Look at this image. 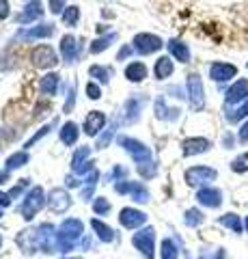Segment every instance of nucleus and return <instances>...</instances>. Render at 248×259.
Wrapping results in <instances>:
<instances>
[{
    "instance_id": "obj_36",
    "label": "nucleus",
    "mask_w": 248,
    "mask_h": 259,
    "mask_svg": "<svg viewBox=\"0 0 248 259\" xmlns=\"http://www.w3.org/2000/svg\"><path fill=\"white\" fill-rule=\"evenodd\" d=\"M201 259H207V257H201Z\"/></svg>"
},
{
    "instance_id": "obj_26",
    "label": "nucleus",
    "mask_w": 248,
    "mask_h": 259,
    "mask_svg": "<svg viewBox=\"0 0 248 259\" xmlns=\"http://www.w3.org/2000/svg\"><path fill=\"white\" fill-rule=\"evenodd\" d=\"M28 35H30V37H45V35H52V28H47V26H43V28H35V30H30Z\"/></svg>"
},
{
    "instance_id": "obj_19",
    "label": "nucleus",
    "mask_w": 248,
    "mask_h": 259,
    "mask_svg": "<svg viewBox=\"0 0 248 259\" xmlns=\"http://www.w3.org/2000/svg\"><path fill=\"white\" fill-rule=\"evenodd\" d=\"M76 136H78V130H76V125L74 123H67L65 127H63V134H61V139L65 141L67 145H71L76 141Z\"/></svg>"
},
{
    "instance_id": "obj_37",
    "label": "nucleus",
    "mask_w": 248,
    "mask_h": 259,
    "mask_svg": "<svg viewBox=\"0 0 248 259\" xmlns=\"http://www.w3.org/2000/svg\"><path fill=\"white\" fill-rule=\"evenodd\" d=\"M0 216H3V214H0Z\"/></svg>"
},
{
    "instance_id": "obj_10",
    "label": "nucleus",
    "mask_w": 248,
    "mask_h": 259,
    "mask_svg": "<svg viewBox=\"0 0 248 259\" xmlns=\"http://www.w3.org/2000/svg\"><path fill=\"white\" fill-rule=\"evenodd\" d=\"M41 197H43L41 188H35V190H33V197H28V199H26V205H24V216L30 218L39 207L43 205V199H41Z\"/></svg>"
},
{
    "instance_id": "obj_14",
    "label": "nucleus",
    "mask_w": 248,
    "mask_h": 259,
    "mask_svg": "<svg viewBox=\"0 0 248 259\" xmlns=\"http://www.w3.org/2000/svg\"><path fill=\"white\" fill-rule=\"evenodd\" d=\"M169 50L173 52V56L177 61H181V63H186L188 59H190V52H188V48H186V44H179V41H171L169 44Z\"/></svg>"
},
{
    "instance_id": "obj_15",
    "label": "nucleus",
    "mask_w": 248,
    "mask_h": 259,
    "mask_svg": "<svg viewBox=\"0 0 248 259\" xmlns=\"http://www.w3.org/2000/svg\"><path fill=\"white\" fill-rule=\"evenodd\" d=\"M125 74H127V78H130V80H136V82H138V80H142L147 76V69H145V65H142V63H132L130 67L125 69Z\"/></svg>"
},
{
    "instance_id": "obj_28",
    "label": "nucleus",
    "mask_w": 248,
    "mask_h": 259,
    "mask_svg": "<svg viewBox=\"0 0 248 259\" xmlns=\"http://www.w3.org/2000/svg\"><path fill=\"white\" fill-rule=\"evenodd\" d=\"M242 117H248V102L244 104L242 108L237 110V115H233V117H231V121H235V119H242Z\"/></svg>"
},
{
    "instance_id": "obj_34",
    "label": "nucleus",
    "mask_w": 248,
    "mask_h": 259,
    "mask_svg": "<svg viewBox=\"0 0 248 259\" xmlns=\"http://www.w3.org/2000/svg\"><path fill=\"white\" fill-rule=\"evenodd\" d=\"M218 259H227V255H225V250H220V253H218Z\"/></svg>"
},
{
    "instance_id": "obj_24",
    "label": "nucleus",
    "mask_w": 248,
    "mask_h": 259,
    "mask_svg": "<svg viewBox=\"0 0 248 259\" xmlns=\"http://www.w3.org/2000/svg\"><path fill=\"white\" fill-rule=\"evenodd\" d=\"M26 160H28V158H26V153H15V156L9 158V168H18V166H22Z\"/></svg>"
},
{
    "instance_id": "obj_29",
    "label": "nucleus",
    "mask_w": 248,
    "mask_h": 259,
    "mask_svg": "<svg viewBox=\"0 0 248 259\" xmlns=\"http://www.w3.org/2000/svg\"><path fill=\"white\" fill-rule=\"evenodd\" d=\"M95 209H97V212H102V214H106L108 212V203L104 199H100L97 203H95Z\"/></svg>"
},
{
    "instance_id": "obj_16",
    "label": "nucleus",
    "mask_w": 248,
    "mask_h": 259,
    "mask_svg": "<svg viewBox=\"0 0 248 259\" xmlns=\"http://www.w3.org/2000/svg\"><path fill=\"white\" fill-rule=\"evenodd\" d=\"M220 225H225V227H229V229H233L235 233L242 231V221H239V216H235V214H225V216L220 218Z\"/></svg>"
},
{
    "instance_id": "obj_30",
    "label": "nucleus",
    "mask_w": 248,
    "mask_h": 259,
    "mask_svg": "<svg viewBox=\"0 0 248 259\" xmlns=\"http://www.w3.org/2000/svg\"><path fill=\"white\" fill-rule=\"evenodd\" d=\"M9 15V5H7V0H0V18H7Z\"/></svg>"
},
{
    "instance_id": "obj_21",
    "label": "nucleus",
    "mask_w": 248,
    "mask_h": 259,
    "mask_svg": "<svg viewBox=\"0 0 248 259\" xmlns=\"http://www.w3.org/2000/svg\"><path fill=\"white\" fill-rule=\"evenodd\" d=\"M93 227H95V231H97V236L102 238V240H113V229H108L104 223H100V221H93Z\"/></svg>"
},
{
    "instance_id": "obj_25",
    "label": "nucleus",
    "mask_w": 248,
    "mask_h": 259,
    "mask_svg": "<svg viewBox=\"0 0 248 259\" xmlns=\"http://www.w3.org/2000/svg\"><path fill=\"white\" fill-rule=\"evenodd\" d=\"M63 20H65L67 24H71V26H74L76 20H78V7H69V9L65 11V15H63Z\"/></svg>"
},
{
    "instance_id": "obj_9",
    "label": "nucleus",
    "mask_w": 248,
    "mask_h": 259,
    "mask_svg": "<svg viewBox=\"0 0 248 259\" xmlns=\"http://www.w3.org/2000/svg\"><path fill=\"white\" fill-rule=\"evenodd\" d=\"M210 149V141L205 139H188L183 143V153L186 156H196V153H203Z\"/></svg>"
},
{
    "instance_id": "obj_35",
    "label": "nucleus",
    "mask_w": 248,
    "mask_h": 259,
    "mask_svg": "<svg viewBox=\"0 0 248 259\" xmlns=\"http://www.w3.org/2000/svg\"><path fill=\"white\" fill-rule=\"evenodd\" d=\"M246 229H248V218H246Z\"/></svg>"
},
{
    "instance_id": "obj_20",
    "label": "nucleus",
    "mask_w": 248,
    "mask_h": 259,
    "mask_svg": "<svg viewBox=\"0 0 248 259\" xmlns=\"http://www.w3.org/2000/svg\"><path fill=\"white\" fill-rule=\"evenodd\" d=\"M231 168H233L235 173H246L248 171V153H242L239 158H235L233 164H231Z\"/></svg>"
},
{
    "instance_id": "obj_4",
    "label": "nucleus",
    "mask_w": 248,
    "mask_h": 259,
    "mask_svg": "<svg viewBox=\"0 0 248 259\" xmlns=\"http://www.w3.org/2000/svg\"><path fill=\"white\" fill-rule=\"evenodd\" d=\"M33 63L37 65V67H52V65H57V56H54L52 48L39 46L33 50Z\"/></svg>"
},
{
    "instance_id": "obj_18",
    "label": "nucleus",
    "mask_w": 248,
    "mask_h": 259,
    "mask_svg": "<svg viewBox=\"0 0 248 259\" xmlns=\"http://www.w3.org/2000/svg\"><path fill=\"white\" fill-rule=\"evenodd\" d=\"M162 259H177V246L171 240L162 242Z\"/></svg>"
},
{
    "instance_id": "obj_5",
    "label": "nucleus",
    "mask_w": 248,
    "mask_h": 259,
    "mask_svg": "<svg viewBox=\"0 0 248 259\" xmlns=\"http://www.w3.org/2000/svg\"><path fill=\"white\" fill-rule=\"evenodd\" d=\"M134 44H136V48H138L140 52H156L158 48H162V41L156 37V35H138L134 39Z\"/></svg>"
},
{
    "instance_id": "obj_7",
    "label": "nucleus",
    "mask_w": 248,
    "mask_h": 259,
    "mask_svg": "<svg viewBox=\"0 0 248 259\" xmlns=\"http://www.w3.org/2000/svg\"><path fill=\"white\" fill-rule=\"evenodd\" d=\"M196 199H199V203H203L207 207H218L220 201H222V194H220V190H216V188H203L201 192L196 194Z\"/></svg>"
},
{
    "instance_id": "obj_1",
    "label": "nucleus",
    "mask_w": 248,
    "mask_h": 259,
    "mask_svg": "<svg viewBox=\"0 0 248 259\" xmlns=\"http://www.w3.org/2000/svg\"><path fill=\"white\" fill-rule=\"evenodd\" d=\"M134 244L145 257H154V229H145L134 236Z\"/></svg>"
},
{
    "instance_id": "obj_6",
    "label": "nucleus",
    "mask_w": 248,
    "mask_h": 259,
    "mask_svg": "<svg viewBox=\"0 0 248 259\" xmlns=\"http://www.w3.org/2000/svg\"><path fill=\"white\" fill-rule=\"evenodd\" d=\"M210 74H212L214 80L222 82V80L233 78V76L237 74V69L233 67V65H227V63H214V65H212V69H210Z\"/></svg>"
},
{
    "instance_id": "obj_8",
    "label": "nucleus",
    "mask_w": 248,
    "mask_h": 259,
    "mask_svg": "<svg viewBox=\"0 0 248 259\" xmlns=\"http://www.w3.org/2000/svg\"><path fill=\"white\" fill-rule=\"evenodd\" d=\"M248 97V80H237V82L229 89L227 93V102L229 104H235V102H242Z\"/></svg>"
},
{
    "instance_id": "obj_3",
    "label": "nucleus",
    "mask_w": 248,
    "mask_h": 259,
    "mask_svg": "<svg viewBox=\"0 0 248 259\" xmlns=\"http://www.w3.org/2000/svg\"><path fill=\"white\" fill-rule=\"evenodd\" d=\"M188 91H190V102L194 108H201L203 106V84H201V78L196 74H190L188 76Z\"/></svg>"
},
{
    "instance_id": "obj_17",
    "label": "nucleus",
    "mask_w": 248,
    "mask_h": 259,
    "mask_svg": "<svg viewBox=\"0 0 248 259\" xmlns=\"http://www.w3.org/2000/svg\"><path fill=\"white\" fill-rule=\"evenodd\" d=\"M63 54H65V59H74V56H76V41H74V39H71V37H65V39H63Z\"/></svg>"
},
{
    "instance_id": "obj_2",
    "label": "nucleus",
    "mask_w": 248,
    "mask_h": 259,
    "mask_svg": "<svg viewBox=\"0 0 248 259\" xmlns=\"http://www.w3.org/2000/svg\"><path fill=\"white\" fill-rule=\"evenodd\" d=\"M216 177L214 168H207V166H194L186 173V180L190 186H199V184H205V182H212Z\"/></svg>"
},
{
    "instance_id": "obj_31",
    "label": "nucleus",
    "mask_w": 248,
    "mask_h": 259,
    "mask_svg": "<svg viewBox=\"0 0 248 259\" xmlns=\"http://www.w3.org/2000/svg\"><path fill=\"white\" fill-rule=\"evenodd\" d=\"M239 141H248V123H244L242 125V130H239Z\"/></svg>"
},
{
    "instance_id": "obj_11",
    "label": "nucleus",
    "mask_w": 248,
    "mask_h": 259,
    "mask_svg": "<svg viewBox=\"0 0 248 259\" xmlns=\"http://www.w3.org/2000/svg\"><path fill=\"white\" fill-rule=\"evenodd\" d=\"M145 223V214L142 212H134V209H123L121 212V225L130 227V229H134V227H138Z\"/></svg>"
},
{
    "instance_id": "obj_23",
    "label": "nucleus",
    "mask_w": 248,
    "mask_h": 259,
    "mask_svg": "<svg viewBox=\"0 0 248 259\" xmlns=\"http://www.w3.org/2000/svg\"><path fill=\"white\" fill-rule=\"evenodd\" d=\"M57 80H59V78L54 76V74H52V76H45V80H43V84H41V87H43V91H45L47 95H52V93H54V87H57Z\"/></svg>"
},
{
    "instance_id": "obj_33",
    "label": "nucleus",
    "mask_w": 248,
    "mask_h": 259,
    "mask_svg": "<svg viewBox=\"0 0 248 259\" xmlns=\"http://www.w3.org/2000/svg\"><path fill=\"white\" fill-rule=\"evenodd\" d=\"M0 203H3V205H7V203H9V199H7L3 192H0Z\"/></svg>"
},
{
    "instance_id": "obj_32",
    "label": "nucleus",
    "mask_w": 248,
    "mask_h": 259,
    "mask_svg": "<svg viewBox=\"0 0 248 259\" xmlns=\"http://www.w3.org/2000/svg\"><path fill=\"white\" fill-rule=\"evenodd\" d=\"M52 11H54V13L61 11V0H52Z\"/></svg>"
},
{
    "instance_id": "obj_27",
    "label": "nucleus",
    "mask_w": 248,
    "mask_h": 259,
    "mask_svg": "<svg viewBox=\"0 0 248 259\" xmlns=\"http://www.w3.org/2000/svg\"><path fill=\"white\" fill-rule=\"evenodd\" d=\"M86 93H89L91 100H97V97H100V89L95 84H89V87H86Z\"/></svg>"
},
{
    "instance_id": "obj_13",
    "label": "nucleus",
    "mask_w": 248,
    "mask_h": 259,
    "mask_svg": "<svg viewBox=\"0 0 248 259\" xmlns=\"http://www.w3.org/2000/svg\"><path fill=\"white\" fill-rule=\"evenodd\" d=\"M173 74V63L169 61V56H162L158 63H156V76L162 80V78H169Z\"/></svg>"
},
{
    "instance_id": "obj_22",
    "label": "nucleus",
    "mask_w": 248,
    "mask_h": 259,
    "mask_svg": "<svg viewBox=\"0 0 248 259\" xmlns=\"http://www.w3.org/2000/svg\"><path fill=\"white\" fill-rule=\"evenodd\" d=\"M201 221H203V216H201V212H199V209H190V212L186 214V225H190V227L199 225Z\"/></svg>"
},
{
    "instance_id": "obj_12",
    "label": "nucleus",
    "mask_w": 248,
    "mask_h": 259,
    "mask_svg": "<svg viewBox=\"0 0 248 259\" xmlns=\"http://www.w3.org/2000/svg\"><path fill=\"white\" fill-rule=\"evenodd\" d=\"M104 125V115L102 112H91L89 117H86V125H84V130H86V134H97V130Z\"/></svg>"
}]
</instances>
